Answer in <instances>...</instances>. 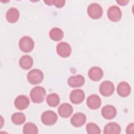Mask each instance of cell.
Returning a JSON list of instances; mask_svg holds the SVG:
<instances>
[{"instance_id": "cell-5", "label": "cell", "mask_w": 134, "mask_h": 134, "mask_svg": "<svg viewBox=\"0 0 134 134\" xmlns=\"http://www.w3.org/2000/svg\"><path fill=\"white\" fill-rule=\"evenodd\" d=\"M87 14L93 19H98L103 15V9L102 6L98 3H93L91 4L87 7Z\"/></svg>"}, {"instance_id": "cell-8", "label": "cell", "mask_w": 134, "mask_h": 134, "mask_svg": "<svg viewBox=\"0 0 134 134\" xmlns=\"http://www.w3.org/2000/svg\"><path fill=\"white\" fill-rule=\"evenodd\" d=\"M56 50L59 55L63 58H66L70 56L71 53V47L68 43L61 42L57 44Z\"/></svg>"}, {"instance_id": "cell-3", "label": "cell", "mask_w": 134, "mask_h": 134, "mask_svg": "<svg viewBox=\"0 0 134 134\" xmlns=\"http://www.w3.org/2000/svg\"><path fill=\"white\" fill-rule=\"evenodd\" d=\"M34 41L29 36H24L20 38L19 41V47L24 52H29L34 48Z\"/></svg>"}, {"instance_id": "cell-22", "label": "cell", "mask_w": 134, "mask_h": 134, "mask_svg": "<svg viewBox=\"0 0 134 134\" xmlns=\"http://www.w3.org/2000/svg\"><path fill=\"white\" fill-rule=\"evenodd\" d=\"M46 100L49 106L56 107L60 103V97L58 94L53 93L47 96Z\"/></svg>"}, {"instance_id": "cell-4", "label": "cell", "mask_w": 134, "mask_h": 134, "mask_svg": "<svg viewBox=\"0 0 134 134\" xmlns=\"http://www.w3.org/2000/svg\"><path fill=\"white\" fill-rule=\"evenodd\" d=\"M58 120V116L52 110L44 111L41 116L42 122L47 126L54 125Z\"/></svg>"}, {"instance_id": "cell-26", "label": "cell", "mask_w": 134, "mask_h": 134, "mask_svg": "<svg viewBox=\"0 0 134 134\" xmlns=\"http://www.w3.org/2000/svg\"><path fill=\"white\" fill-rule=\"evenodd\" d=\"M44 2L47 5H53L58 8L63 7L65 3V1L64 0H53V1H44Z\"/></svg>"}, {"instance_id": "cell-13", "label": "cell", "mask_w": 134, "mask_h": 134, "mask_svg": "<svg viewBox=\"0 0 134 134\" xmlns=\"http://www.w3.org/2000/svg\"><path fill=\"white\" fill-rule=\"evenodd\" d=\"M86 116L82 113H76L73 115L71 119V124L75 127L83 126L86 122Z\"/></svg>"}, {"instance_id": "cell-23", "label": "cell", "mask_w": 134, "mask_h": 134, "mask_svg": "<svg viewBox=\"0 0 134 134\" xmlns=\"http://www.w3.org/2000/svg\"><path fill=\"white\" fill-rule=\"evenodd\" d=\"M23 133L24 134H37L38 129L37 126L32 122H27L23 127Z\"/></svg>"}, {"instance_id": "cell-24", "label": "cell", "mask_w": 134, "mask_h": 134, "mask_svg": "<svg viewBox=\"0 0 134 134\" xmlns=\"http://www.w3.org/2000/svg\"><path fill=\"white\" fill-rule=\"evenodd\" d=\"M11 120L14 124L17 125H20L23 124L25 121L26 117L23 113H15L12 115Z\"/></svg>"}, {"instance_id": "cell-9", "label": "cell", "mask_w": 134, "mask_h": 134, "mask_svg": "<svg viewBox=\"0 0 134 134\" xmlns=\"http://www.w3.org/2000/svg\"><path fill=\"white\" fill-rule=\"evenodd\" d=\"M85 98V93L82 90L75 89L73 90L70 94V101L74 104L81 103Z\"/></svg>"}, {"instance_id": "cell-2", "label": "cell", "mask_w": 134, "mask_h": 134, "mask_svg": "<svg viewBox=\"0 0 134 134\" xmlns=\"http://www.w3.org/2000/svg\"><path fill=\"white\" fill-rule=\"evenodd\" d=\"M28 81L31 84L36 85L41 83L43 79L42 72L37 69L30 70L27 74Z\"/></svg>"}, {"instance_id": "cell-28", "label": "cell", "mask_w": 134, "mask_h": 134, "mask_svg": "<svg viewBox=\"0 0 134 134\" xmlns=\"http://www.w3.org/2000/svg\"><path fill=\"white\" fill-rule=\"evenodd\" d=\"M116 2L117 3H118L120 5L124 6V5H127L129 1H128V0H119V1H116Z\"/></svg>"}, {"instance_id": "cell-6", "label": "cell", "mask_w": 134, "mask_h": 134, "mask_svg": "<svg viewBox=\"0 0 134 134\" xmlns=\"http://www.w3.org/2000/svg\"><path fill=\"white\" fill-rule=\"evenodd\" d=\"M115 90V86L113 82L109 81H103L99 85V91L100 93L104 96L111 95Z\"/></svg>"}, {"instance_id": "cell-18", "label": "cell", "mask_w": 134, "mask_h": 134, "mask_svg": "<svg viewBox=\"0 0 134 134\" xmlns=\"http://www.w3.org/2000/svg\"><path fill=\"white\" fill-rule=\"evenodd\" d=\"M121 131V128L119 124L114 122H110L106 125L103 132L105 134H118Z\"/></svg>"}, {"instance_id": "cell-15", "label": "cell", "mask_w": 134, "mask_h": 134, "mask_svg": "<svg viewBox=\"0 0 134 134\" xmlns=\"http://www.w3.org/2000/svg\"><path fill=\"white\" fill-rule=\"evenodd\" d=\"M88 75L92 81H98L103 77V71L98 66H93L89 70Z\"/></svg>"}, {"instance_id": "cell-17", "label": "cell", "mask_w": 134, "mask_h": 134, "mask_svg": "<svg viewBox=\"0 0 134 134\" xmlns=\"http://www.w3.org/2000/svg\"><path fill=\"white\" fill-rule=\"evenodd\" d=\"M131 91V88L129 84L126 82H120L117 87V92L118 94L121 97H127L128 96Z\"/></svg>"}, {"instance_id": "cell-25", "label": "cell", "mask_w": 134, "mask_h": 134, "mask_svg": "<svg viewBox=\"0 0 134 134\" xmlns=\"http://www.w3.org/2000/svg\"><path fill=\"white\" fill-rule=\"evenodd\" d=\"M86 130L89 134H99L101 132L99 127L93 122H90L86 125Z\"/></svg>"}, {"instance_id": "cell-1", "label": "cell", "mask_w": 134, "mask_h": 134, "mask_svg": "<svg viewBox=\"0 0 134 134\" xmlns=\"http://www.w3.org/2000/svg\"><path fill=\"white\" fill-rule=\"evenodd\" d=\"M46 95L45 89L40 86H36L32 88L30 92V96L31 100L35 103H40L44 99Z\"/></svg>"}, {"instance_id": "cell-12", "label": "cell", "mask_w": 134, "mask_h": 134, "mask_svg": "<svg viewBox=\"0 0 134 134\" xmlns=\"http://www.w3.org/2000/svg\"><path fill=\"white\" fill-rule=\"evenodd\" d=\"M102 115L106 119H111L114 118L117 114L116 108L111 105H107L102 109Z\"/></svg>"}, {"instance_id": "cell-7", "label": "cell", "mask_w": 134, "mask_h": 134, "mask_svg": "<svg viewBox=\"0 0 134 134\" xmlns=\"http://www.w3.org/2000/svg\"><path fill=\"white\" fill-rule=\"evenodd\" d=\"M108 18L113 22L118 21L121 18L122 13L119 7L113 5L109 7L107 12Z\"/></svg>"}, {"instance_id": "cell-11", "label": "cell", "mask_w": 134, "mask_h": 134, "mask_svg": "<svg viewBox=\"0 0 134 134\" xmlns=\"http://www.w3.org/2000/svg\"><path fill=\"white\" fill-rule=\"evenodd\" d=\"M101 99L96 94L90 95L86 100L87 106L91 109H96L99 108L101 105Z\"/></svg>"}, {"instance_id": "cell-10", "label": "cell", "mask_w": 134, "mask_h": 134, "mask_svg": "<svg viewBox=\"0 0 134 134\" xmlns=\"http://www.w3.org/2000/svg\"><path fill=\"white\" fill-rule=\"evenodd\" d=\"M29 103L30 102L28 97L24 95H20L18 96L14 101L15 107L19 110H24L26 109L28 107Z\"/></svg>"}, {"instance_id": "cell-14", "label": "cell", "mask_w": 134, "mask_h": 134, "mask_svg": "<svg viewBox=\"0 0 134 134\" xmlns=\"http://www.w3.org/2000/svg\"><path fill=\"white\" fill-rule=\"evenodd\" d=\"M73 111V107L69 103H63L58 108V112L59 115L62 118H68L72 114Z\"/></svg>"}, {"instance_id": "cell-16", "label": "cell", "mask_w": 134, "mask_h": 134, "mask_svg": "<svg viewBox=\"0 0 134 134\" xmlns=\"http://www.w3.org/2000/svg\"><path fill=\"white\" fill-rule=\"evenodd\" d=\"M85 83V79L82 75L70 76L68 80V85L72 87L82 86Z\"/></svg>"}, {"instance_id": "cell-27", "label": "cell", "mask_w": 134, "mask_h": 134, "mask_svg": "<svg viewBox=\"0 0 134 134\" xmlns=\"http://www.w3.org/2000/svg\"><path fill=\"white\" fill-rule=\"evenodd\" d=\"M134 131V124L133 123H131L128 125L126 128L127 133H133Z\"/></svg>"}, {"instance_id": "cell-20", "label": "cell", "mask_w": 134, "mask_h": 134, "mask_svg": "<svg viewBox=\"0 0 134 134\" xmlns=\"http://www.w3.org/2000/svg\"><path fill=\"white\" fill-rule=\"evenodd\" d=\"M19 64L22 69L28 70L32 66L33 59L30 55H24L20 58Z\"/></svg>"}, {"instance_id": "cell-19", "label": "cell", "mask_w": 134, "mask_h": 134, "mask_svg": "<svg viewBox=\"0 0 134 134\" xmlns=\"http://www.w3.org/2000/svg\"><path fill=\"white\" fill-rule=\"evenodd\" d=\"M19 12L15 7L10 8L6 12V18L7 20L10 23H16L19 19Z\"/></svg>"}, {"instance_id": "cell-21", "label": "cell", "mask_w": 134, "mask_h": 134, "mask_svg": "<svg viewBox=\"0 0 134 134\" xmlns=\"http://www.w3.org/2000/svg\"><path fill=\"white\" fill-rule=\"evenodd\" d=\"M64 36L63 31L62 29L58 27H54L52 28L49 32L50 38L54 41L61 40Z\"/></svg>"}]
</instances>
